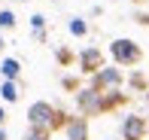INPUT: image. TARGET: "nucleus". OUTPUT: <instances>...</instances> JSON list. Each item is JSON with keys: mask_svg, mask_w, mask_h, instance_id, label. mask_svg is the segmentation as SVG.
I'll use <instances>...</instances> for the list:
<instances>
[{"mask_svg": "<svg viewBox=\"0 0 149 140\" xmlns=\"http://www.w3.org/2000/svg\"><path fill=\"white\" fill-rule=\"evenodd\" d=\"M24 140H49V131H43V128H28V131H24Z\"/></svg>", "mask_w": 149, "mask_h": 140, "instance_id": "13", "label": "nucleus"}, {"mask_svg": "<svg viewBox=\"0 0 149 140\" xmlns=\"http://www.w3.org/2000/svg\"><path fill=\"white\" fill-rule=\"evenodd\" d=\"M0 98H3L6 104H15L18 98H22V88H18V82H0Z\"/></svg>", "mask_w": 149, "mask_h": 140, "instance_id": "9", "label": "nucleus"}, {"mask_svg": "<svg viewBox=\"0 0 149 140\" xmlns=\"http://www.w3.org/2000/svg\"><path fill=\"white\" fill-rule=\"evenodd\" d=\"M6 137H9V134H6V128H0V140H6Z\"/></svg>", "mask_w": 149, "mask_h": 140, "instance_id": "16", "label": "nucleus"}, {"mask_svg": "<svg viewBox=\"0 0 149 140\" xmlns=\"http://www.w3.org/2000/svg\"><path fill=\"white\" fill-rule=\"evenodd\" d=\"M6 119H9V116H6V107H0V128L6 125Z\"/></svg>", "mask_w": 149, "mask_h": 140, "instance_id": "15", "label": "nucleus"}, {"mask_svg": "<svg viewBox=\"0 0 149 140\" xmlns=\"http://www.w3.org/2000/svg\"><path fill=\"white\" fill-rule=\"evenodd\" d=\"M0 49H3V37H0Z\"/></svg>", "mask_w": 149, "mask_h": 140, "instance_id": "17", "label": "nucleus"}, {"mask_svg": "<svg viewBox=\"0 0 149 140\" xmlns=\"http://www.w3.org/2000/svg\"><path fill=\"white\" fill-rule=\"evenodd\" d=\"M0 76H3L6 82H18V76H22V61H18V58H3V61H0Z\"/></svg>", "mask_w": 149, "mask_h": 140, "instance_id": "8", "label": "nucleus"}, {"mask_svg": "<svg viewBox=\"0 0 149 140\" xmlns=\"http://www.w3.org/2000/svg\"><path fill=\"white\" fill-rule=\"evenodd\" d=\"M67 31H70V34L73 37H85V34H88V24H85V18H70V24H67Z\"/></svg>", "mask_w": 149, "mask_h": 140, "instance_id": "11", "label": "nucleus"}, {"mask_svg": "<svg viewBox=\"0 0 149 140\" xmlns=\"http://www.w3.org/2000/svg\"><path fill=\"white\" fill-rule=\"evenodd\" d=\"M76 107H79V116L88 119V116H100L107 113V98L94 88H79L76 91Z\"/></svg>", "mask_w": 149, "mask_h": 140, "instance_id": "2", "label": "nucleus"}, {"mask_svg": "<svg viewBox=\"0 0 149 140\" xmlns=\"http://www.w3.org/2000/svg\"><path fill=\"white\" fill-rule=\"evenodd\" d=\"M15 12H12V9H0V31H12V28H15Z\"/></svg>", "mask_w": 149, "mask_h": 140, "instance_id": "12", "label": "nucleus"}, {"mask_svg": "<svg viewBox=\"0 0 149 140\" xmlns=\"http://www.w3.org/2000/svg\"><path fill=\"white\" fill-rule=\"evenodd\" d=\"M18 3H22V0H18Z\"/></svg>", "mask_w": 149, "mask_h": 140, "instance_id": "18", "label": "nucleus"}, {"mask_svg": "<svg viewBox=\"0 0 149 140\" xmlns=\"http://www.w3.org/2000/svg\"><path fill=\"white\" fill-rule=\"evenodd\" d=\"M64 131H67V140H88V119H82V116L67 119Z\"/></svg>", "mask_w": 149, "mask_h": 140, "instance_id": "7", "label": "nucleus"}, {"mask_svg": "<svg viewBox=\"0 0 149 140\" xmlns=\"http://www.w3.org/2000/svg\"><path fill=\"white\" fill-rule=\"evenodd\" d=\"M52 125H55V107L49 101H33L28 107V128H43L52 134Z\"/></svg>", "mask_w": 149, "mask_h": 140, "instance_id": "3", "label": "nucleus"}, {"mask_svg": "<svg viewBox=\"0 0 149 140\" xmlns=\"http://www.w3.org/2000/svg\"><path fill=\"white\" fill-rule=\"evenodd\" d=\"M31 31H33V40H40V43L46 40V15L43 12H33L31 15Z\"/></svg>", "mask_w": 149, "mask_h": 140, "instance_id": "10", "label": "nucleus"}, {"mask_svg": "<svg viewBox=\"0 0 149 140\" xmlns=\"http://www.w3.org/2000/svg\"><path fill=\"white\" fill-rule=\"evenodd\" d=\"M110 55H113V61H116L119 67H134V64H140V58H143V49H140L134 40L119 37V40L110 43Z\"/></svg>", "mask_w": 149, "mask_h": 140, "instance_id": "1", "label": "nucleus"}, {"mask_svg": "<svg viewBox=\"0 0 149 140\" xmlns=\"http://www.w3.org/2000/svg\"><path fill=\"white\" fill-rule=\"evenodd\" d=\"M119 85H122V70H119V67H100V70L91 76V88L100 91V95L116 91Z\"/></svg>", "mask_w": 149, "mask_h": 140, "instance_id": "4", "label": "nucleus"}, {"mask_svg": "<svg viewBox=\"0 0 149 140\" xmlns=\"http://www.w3.org/2000/svg\"><path fill=\"white\" fill-rule=\"evenodd\" d=\"M100 67H104V52L94 49V46H88V49H82V55H79V70L82 73H97Z\"/></svg>", "mask_w": 149, "mask_h": 140, "instance_id": "6", "label": "nucleus"}, {"mask_svg": "<svg viewBox=\"0 0 149 140\" xmlns=\"http://www.w3.org/2000/svg\"><path fill=\"white\" fill-rule=\"evenodd\" d=\"M146 131H149V125H146L143 116H128V119H122V137H125V140H143Z\"/></svg>", "mask_w": 149, "mask_h": 140, "instance_id": "5", "label": "nucleus"}, {"mask_svg": "<svg viewBox=\"0 0 149 140\" xmlns=\"http://www.w3.org/2000/svg\"><path fill=\"white\" fill-rule=\"evenodd\" d=\"M55 55H58V61L64 64V67H67V64H73V55H70V49H58Z\"/></svg>", "mask_w": 149, "mask_h": 140, "instance_id": "14", "label": "nucleus"}]
</instances>
